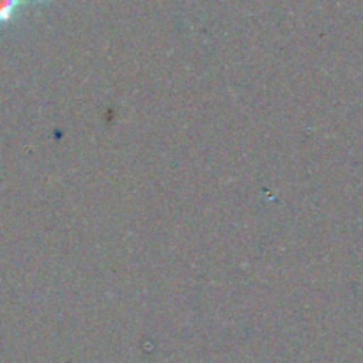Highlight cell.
Returning a JSON list of instances; mask_svg holds the SVG:
<instances>
[{
    "instance_id": "cell-1",
    "label": "cell",
    "mask_w": 363,
    "mask_h": 363,
    "mask_svg": "<svg viewBox=\"0 0 363 363\" xmlns=\"http://www.w3.org/2000/svg\"><path fill=\"white\" fill-rule=\"evenodd\" d=\"M32 0H0V27L9 23L16 16L18 9Z\"/></svg>"
}]
</instances>
